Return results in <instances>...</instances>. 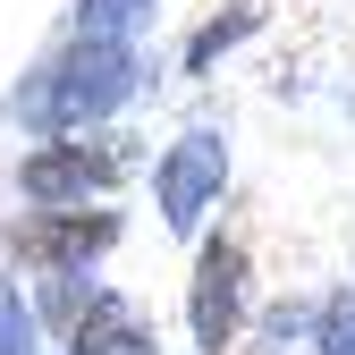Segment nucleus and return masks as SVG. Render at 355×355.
<instances>
[{"instance_id": "4", "label": "nucleus", "mask_w": 355, "mask_h": 355, "mask_svg": "<svg viewBox=\"0 0 355 355\" xmlns=\"http://www.w3.org/2000/svg\"><path fill=\"white\" fill-rule=\"evenodd\" d=\"M229 195V136L220 127H187L178 144H161L153 161V211L169 237H203V220Z\"/></svg>"}, {"instance_id": "7", "label": "nucleus", "mask_w": 355, "mask_h": 355, "mask_svg": "<svg viewBox=\"0 0 355 355\" xmlns=\"http://www.w3.org/2000/svg\"><path fill=\"white\" fill-rule=\"evenodd\" d=\"M254 34H262V9H254V0H229L220 17H203V26L187 34V51H178V76H211V68L229 60L237 42H254Z\"/></svg>"}, {"instance_id": "11", "label": "nucleus", "mask_w": 355, "mask_h": 355, "mask_svg": "<svg viewBox=\"0 0 355 355\" xmlns=\"http://www.w3.org/2000/svg\"><path fill=\"white\" fill-rule=\"evenodd\" d=\"M0 355H42V322L9 279H0Z\"/></svg>"}, {"instance_id": "2", "label": "nucleus", "mask_w": 355, "mask_h": 355, "mask_svg": "<svg viewBox=\"0 0 355 355\" xmlns=\"http://www.w3.org/2000/svg\"><path fill=\"white\" fill-rule=\"evenodd\" d=\"M254 322V245L237 229L195 237V271H187V338L195 355H237Z\"/></svg>"}, {"instance_id": "9", "label": "nucleus", "mask_w": 355, "mask_h": 355, "mask_svg": "<svg viewBox=\"0 0 355 355\" xmlns=\"http://www.w3.org/2000/svg\"><path fill=\"white\" fill-rule=\"evenodd\" d=\"M153 17H161V0H76V9H68V34H110V42H136Z\"/></svg>"}, {"instance_id": "5", "label": "nucleus", "mask_w": 355, "mask_h": 355, "mask_svg": "<svg viewBox=\"0 0 355 355\" xmlns=\"http://www.w3.org/2000/svg\"><path fill=\"white\" fill-rule=\"evenodd\" d=\"M127 237V220L119 211H85V203H34L26 220H9V237H0V245H9L17 254V271H94V262L110 254Z\"/></svg>"}, {"instance_id": "8", "label": "nucleus", "mask_w": 355, "mask_h": 355, "mask_svg": "<svg viewBox=\"0 0 355 355\" xmlns=\"http://www.w3.org/2000/svg\"><path fill=\"white\" fill-rule=\"evenodd\" d=\"M313 313H322V296H279L254 322V347L262 355H313Z\"/></svg>"}, {"instance_id": "1", "label": "nucleus", "mask_w": 355, "mask_h": 355, "mask_svg": "<svg viewBox=\"0 0 355 355\" xmlns=\"http://www.w3.org/2000/svg\"><path fill=\"white\" fill-rule=\"evenodd\" d=\"M136 94H144V51H136V42L68 34L60 51L9 94V119L26 127V136H68V127H102V119H119Z\"/></svg>"}, {"instance_id": "10", "label": "nucleus", "mask_w": 355, "mask_h": 355, "mask_svg": "<svg viewBox=\"0 0 355 355\" xmlns=\"http://www.w3.org/2000/svg\"><path fill=\"white\" fill-rule=\"evenodd\" d=\"M313 355H355V288H322V313H313Z\"/></svg>"}, {"instance_id": "6", "label": "nucleus", "mask_w": 355, "mask_h": 355, "mask_svg": "<svg viewBox=\"0 0 355 355\" xmlns=\"http://www.w3.org/2000/svg\"><path fill=\"white\" fill-rule=\"evenodd\" d=\"M68 355H161L153 322H144V304L136 296H119V288H94V304L76 313V330L60 338Z\"/></svg>"}, {"instance_id": "3", "label": "nucleus", "mask_w": 355, "mask_h": 355, "mask_svg": "<svg viewBox=\"0 0 355 355\" xmlns=\"http://www.w3.org/2000/svg\"><path fill=\"white\" fill-rule=\"evenodd\" d=\"M136 136H110V127H68V136H42L26 161H17V195L26 203H102L136 153Z\"/></svg>"}]
</instances>
